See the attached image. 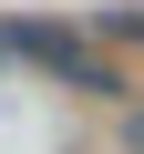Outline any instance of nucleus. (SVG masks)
Returning <instances> with one entry per match:
<instances>
[{"label":"nucleus","mask_w":144,"mask_h":154,"mask_svg":"<svg viewBox=\"0 0 144 154\" xmlns=\"http://www.w3.org/2000/svg\"><path fill=\"white\" fill-rule=\"evenodd\" d=\"M0 62H11V21H0Z\"/></svg>","instance_id":"4"},{"label":"nucleus","mask_w":144,"mask_h":154,"mask_svg":"<svg viewBox=\"0 0 144 154\" xmlns=\"http://www.w3.org/2000/svg\"><path fill=\"white\" fill-rule=\"evenodd\" d=\"M11 62H31V72H52L62 93H83V103H124L134 82H124V62H113V41L93 31V21H41V11H21L11 21Z\"/></svg>","instance_id":"1"},{"label":"nucleus","mask_w":144,"mask_h":154,"mask_svg":"<svg viewBox=\"0 0 144 154\" xmlns=\"http://www.w3.org/2000/svg\"><path fill=\"white\" fill-rule=\"evenodd\" d=\"M93 31H103V41H113V51H124V41H144V11H103V21H93Z\"/></svg>","instance_id":"3"},{"label":"nucleus","mask_w":144,"mask_h":154,"mask_svg":"<svg viewBox=\"0 0 144 154\" xmlns=\"http://www.w3.org/2000/svg\"><path fill=\"white\" fill-rule=\"evenodd\" d=\"M113 154H144V93L113 103Z\"/></svg>","instance_id":"2"}]
</instances>
